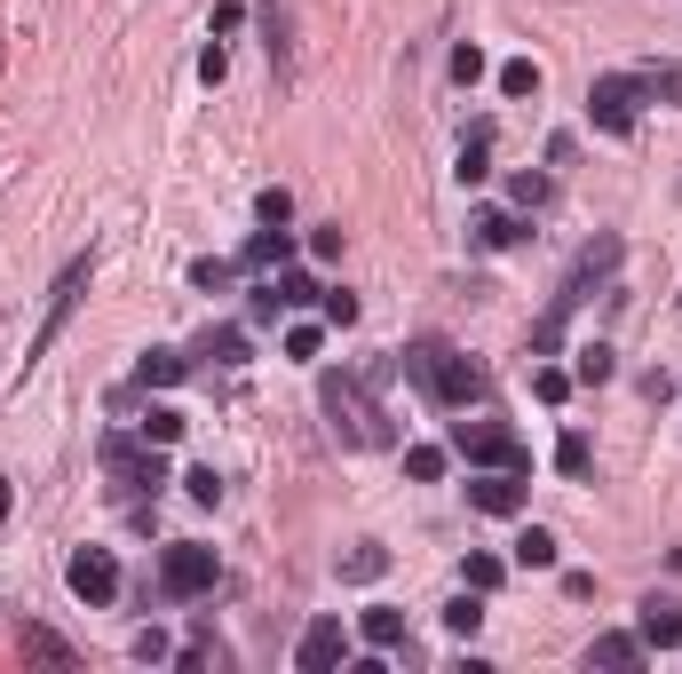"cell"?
Returning <instances> with one entry per match:
<instances>
[{
	"instance_id": "6da1fadb",
	"label": "cell",
	"mask_w": 682,
	"mask_h": 674,
	"mask_svg": "<svg viewBox=\"0 0 682 674\" xmlns=\"http://www.w3.org/2000/svg\"><path fill=\"white\" fill-rule=\"evenodd\" d=\"M620 262H627V239H620V230H603L595 247H579V262L564 270V286L548 294V318L532 325V357H556V350H564V325H571V310H579V301H588V294L611 278V270H620Z\"/></svg>"
},
{
	"instance_id": "7a4b0ae2",
	"label": "cell",
	"mask_w": 682,
	"mask_h": 674,
	"mask_svg": "<svg viewBox=\"0 0 682 674\" xmlns=\"http://www.w3.org/2000/svg\"><path fill=\"white\" fill-rule=\"evenodd\" d=\"M397 365L421 381V397H429V404H445V413H468V404L485 397V365H476L468 350H453L445 333H421V342L405 350Z\"/></svg>"
},
{
	"instance_id": "3957f363",
	"label": "cell",
	"mask_w": 682,
	"mask_h": 674,
	"mask_svg": "<svg viewBox=\"0 0 682 674\" xmlns=\"http://www.w3.org/2000/svg\"><path fill=\"white\" fill-rule=\"evenodd\" d=\"M318 404H326V429L341 436V445H357V453L389 445V413L373 404L365 374H318Z\"/></svg>"
},
{
	"instance_id": "277c9868",
	"label": "cell",
	"mask_w": 682,
	"mask_h": 674,
	"mask_svg": "<svg viewBox=\"0 0 682 674\" xmlns=\"http://www.w3.org/2000/svg\"><path fill=\"white\" fill-rule=\"evenodd\" d=\"M88 278H95V254H72V262L56 270V286H48V310H41V325H32V342H24V374H32V365H41V357L56 350V333L72 325V310H80Z\"/></svg>"
},
{
	"instance_id": "5b68a950",
	"label": "cell",
	"mask_w": 682,
	"mask_h": 674,
	"mask_svg": "<svg viewBox=\"0 0 682 674\" xmlns=\"http://www.w3.org/2000/svg\"><path fill=\"white\" fill-rule=\"evenodd\" d=\"M453 453L468 468H524L532 477V445L516 429H500V421H453Z\"/></svg>"
},
{
	"instance_id": "8992f818",
	"label": "cell",
	"mask_w": 682,
	"mask_h": 674,
	"mask_svg": "<svg viewBox=\"0 0 682 674\" xmlns=\"http://www.w3.org/2000/svg\"><path fill=\"white\" fill-rule=\"evenodd\" d=\"M167 445H151V436H104V468H112V484L127 492V500H151L159 484H167V460H159Z\"/></svg>"
},
{
	"instance_id": "52a82bcc",
	"label": "cell",
	"mask_w": 682,
	"mask_h": 674,
	"mask_svg": "<svg viewBox=\"0 0 682 674\" xmlns=\"http://www.w3.org/2000/svg\"><path fill=\"white\" fill-rule=\"evenodd\" d=\"M223 580V563H215V548H198V539H175V548L159 556V587L175 595V603H191V595H207Z\"/></svg>"
},
{
	"instance_id": "ba28073f",
	"label": "cell",
	"mask_w": 682,
	"mask_h": 674,
	"mask_svg": "<svg viewBox=\"0 0 682 674\" xmlns=\"http://www.w3.org/2000/svg\"><path fill=\"white\" fill-rule=\"evenodd\" d=\"M635 104H643V80H635V72H603V80L588 88V119H595L603 135H635Z\"/></svg>"
},
{
	"instance_id": "9c48e42d",
	"label": "cell",
	"mask_w": 682,
	"mask_h": 674,
	"mask_svg": "<svg viewBox=\"0 0 682 674\" xmlns=\"http://www.w3.org/2000/svg\"><path fill=\"white\" fill-rule=\"evenodd\" d=\"M64 587H72L88 612H104V603H120V556L112 548H80L72 563H64Z\"/></svg>"
},
{
	"instance_id": "30bf717a",
	"label": "cell",
	"mask_w": 682,
	"mask_h": 674,
	"mask_svg": "<svg viewBox=\"0 0 682 674\" xmlns=\"http://www.w3.org/2000/svg\"><path fill=\"white\" fill-rule=\"evenodd\" d=\"M524 468H485V477H468V509L476 516H516L524 509Z\"/></svg>"
},
{
	"instance_id": "8fae6325",
	"label": "cell",
	"mask_w": 682,
	"mask_h": 674,
	"mask_svg": "<svg viewBox=\"0 0 682 674\" xmlns=\"http://www.w3.org/2000/svg\"><path fill=\"white\" fill-rule=\"evenodd\" d=\"M635 635H643V651H682V603L674 595H643L635 603Z\"/></svg>"
},
{
	"instance_id": "7c38bea8",
	"label": "cell",
	"mask_w": 682,
	"mask_h": 674,
	"mask_svg": "<svg viewBox=\"0 0 682 674\" xmlns=\"http://www.w3.org/2000/svg\"><path fill=\"white\" fill-rule=\"evenodd\" d=\"M341 651H350V635H341V619H310L302 627V643H294V666L302 674H333Z\"/></svg>"
},
{
	"instance_id": "4fadbf2b",
	"label": "cell",
	"mask_w": 682,
	"mask_h": 674,
	"mask_svg": "<svg viewBox=\"0 0 682 674\" xmlns=\"http://www.w3.org/2000/svg\"><path fill=\"white\" fill-rule=\"evenodd\" d=\"M254 16H262V48L279 72H294V16H286V0H254Z\"/></svg>"
},
{
	"instance_id": "5bb4252c",
	"label": "cell",
	"mask_w": 682,
	"mask_h": 674,
	"mask_svg": "<svg viewBox=\"0 0 682 674\" xmlns=\"http://www.w3.org/2000/svg\"><path fill=\"white\" fill-rule=\"evenodd\" d=\"M516 239H524V215H516V207H485V215L468 222V247H485V254L516 247Z\"/></svg>"
},
{
	"instance_id": "9a60e30c",
	"label": "cell",
	"mask_w": 682,
	"mask_h": 674,
	"mask_svg": "<svg viewBox=\"0 0 682 674\" xmlns=\"http://www.w3.org/2000/svg\"><path fill=\"white\" fill-rule=\"evenodd\" d=\"M453 175H461L468 191H476V183L492 175V119H476V127L461 135V159H453Z\"/></svg>"
},
{
	"instance_id": "2e32d148",
	"label": "cell",
	"mask_w": 682,
	"mask_h": 674,
	"mask_svg": "<svg viewBox=\"0 0 682 674\" xmlns=\"http://www.w3.org/2000/svg\"><path fill=\"white\" fill-rule=\"evenodd\" d=\"M508 556H516L524 571H556V556H564V548H556V532H548V524H524L516 539H508Z\"/></svg>"
},
{
	"instance_id": "e0dca14e",
	"label": "cell",
	"mask_w": 682,
	"mask_h": 674,
	"mask_svg": "<svg viewBox=\"0 0 682 674\" xmlns=\"http://www.w3.org/2000/svg\"><path fill=\"white\" fill-rule=\"evenodd\" d=\"M357 635L373 651H405V612L397 603H373V612H357Z\"/></svg>"
},
{
	"instance_id": "ac0fdd59",
	"label": "cell",
	"mask_w": 682,
	"mask_h": 674,
	"mask_svg": "<svg viewBox=\"0 0 682 674\" xmlns=\"http://www.w3.org/2000/svg\"><path fill=\"white\" fill-rule=\"evenodd\" d=\"M595 666H611V674L643 666V635H595V643H588V674H595Z\"/></svg>"
},
{
	"instance_id": "d6986e66",
	"label": "cell",
	"mask_w": 682,
	"mask_h": 674,
	"mask_svg": "<svg viewBox=\"0 0 682 674\" xmlns=\"http://www.w3.org/2000/svg\"><path fill=\"white\" fill-rule=\"evenodd\" d=\"M183 374H191L183 350H144V365H135V389H175Z\"/></svg>"
},
{
	"instance_id": "ffe728a7",
	"label": "cell",
	"mask_w": 682,
	"mask_h": 674,
	"mask_svg": "<svg viewBox=\"0 0 682 674\" xmlns=\"http://www.w3.org/2000/svg\"><path fill=\"white\" fill-rule=\"evenodd\" d=\"M286 254H294V230H286V222H262L238 262H247V270H270V262H286Z\"/></svg>"
},
{
	"instance_id": "44dd1931",
	"label": "cell",
	"mask_w": 682,
	"mask_h": 674,
	"mask_svg": "<svg viewBox=\"0 0 682 674\" xmlns=\"http://www.w3.org/2000/svg\"><path fill=\"white\" fill-rule=\"evenodd\" d=\"M16 643H24V659H41V666H72V643H64V635H48V627H24Z\"/></svg>"
},
{
	"instance_id": "7402d4cb",
	"label": "cell",
	"mask_w": 682,
	"mask_h": 674,
	"mask_svg": "<svg viewBox=\"0 0 682 674\" xmlns=\"http://www.w3.org/2000/svg\"><path fill=\"white\" fill-rule=\"evenodd\" d=\"M611 374H620V357H611L603 342H588V350H579V365H571V381H588V389H603Z\"/></svg>"
},
{
	"instance_id": "603a6c76",
	"label": "cell",
	"mask_w": 682,
	"mask_h": 674,
	"mask_svg": "<svg viewBox=\"0 0 682 674\" xmlns=\"http://www.w3.org/2000/svg\"><path fill=\"white\" fill-rule=\"evenodd\" d=\"M445 627H453L461 643H468V635L485 627V595H476V587H468V595H453V603H445Z\"/></svg>"
},
{
	"instance_id": "cb8c5ba5",
	"label": "cell",
	"mask_w": 682,
	"mask_h": 674,
	"mask_svg": "<svg viewBox=\"0 0 682 674\" xmlns=\"http://www.w3.org/2000/svg\"><path fill=\"white\" fill-rule=\"evenodd\" d=\"M382 571H389V548H373V539L341 556V580H382Z\"/></svg>"
},
{
	"instance_id": "d4e9b609",
	"label": "cell",
	"mask_w": 682,
	"mask_h": 674,
	"mask_svg": "<svg viewBox=\"0 0 682 674\" xmlns=\"http://www.w3.org/2000/svg\"><path fill=\"white\" fill-rule=\"evenodd\" d=\"M500 95H539V64L532 56H508L500 64Z\"/></svg>"
},
{
	"instance_id": "484cf974",
	"label": "cell",
	"mask_w": 682,
	"mask_h": 674,
	"mask_svg": "<svg viewBox=\"0 0 682 674\" xmlns=\"http://www.w3.org/2000/svg\"><path fill=\"white\" fill-rule=\"evenodd\" d=\"M508 198H516V215H539V207L556 198V183H548V175H516V183H508Z\"/></svg>"
},
{
	"instance_id": "4316f807",
	"label": "cell",
	"mask_w": 682,
	"mask_h": 674,
	"mask_svg": "<svg viewBox=\"0 0 682 674\" xmlns=\"http://www.w3.org/2000/svg\"><path fill=\"white\" fill-rule=\"evenodd\" d=\"M651 104H682V64H659V72H635Z\"/></svg>"
},
{
	"instance_id": "83f0119b",
	"label": "cell",
	"mask_w": 682,
	"mask_h": 674,
	"mask_svg": "<svg viewBox=\"0 0 682 674\" xmlns=\"http://www.w3.org/2000/svg\"><path fill=\"white\" fill-rule=\"evenodd\" d=\"M183 429H191V421L175 413V404H151V413H144V436H151V445H175Z\"/></svg>"
},
{
	"instance_id": "f1b7e54d",
	"label": "cell",
	"mask_w": 682,
	"mask_h": 674,
	"mask_svg": "<svg viewBox=\"0 0 682 674\" xmlns=\"http://www.w3.org/2000/svg\"><path fill=\"white\" fill-rule=\"evenodd\" d=\"M207 357H215V365H247V333H238V325H215V333H207Z\"/></svg>"
},
{
	"instance_id": "f546056e",
	"label": "cell",
	"mask_w": 682,
	"mask_h": 674,
	"mask_svg": "<svg viewBox=\"0 0 682 674\" xmlns=\"http://www.w3.org/2000/svg\"><path fill=\"white\" fill-rule=\"evenodd\" d=\"M270 286H279V301H286V310H302V301H326V286H310L302 270H279Z\"/></svg>"
},
{
	"instance_id": "4dcf8cb0",
	"label": "cell",
	"mask_w": 682,
	"mask_h": 674,
	"mask_svg": "<svg viewBox=\"0 0 682 674\" xmlns=\"http://www.w3.org/2000/svg\"><path fill=\"white\" fill-rule=\"evenodd\" d=\"M588 436H579V429H564V445H556V468H564V477H588Z\"/></svg>"
},
{
	"instance_id": "1f68e13d",
	"label": "cell",
	"mask_w": 682,
	"mask_h": 674,
	"mask_svg": "<svg viewBox=\"0 0 682 674\" xmlns=\"http://www.w3.org/2000/svg\"><path fill=\"white\" fill-rule=\"evenodd\" d=\"M405 477H413V484H436V477H445V453H436V445H413V453H405Z\"/></svg>"
},
{
	"instance_id": "d6a6232c",
	"label": "cell",
	"mask_w": 682,
	"mask_h": 674,
	"mask_svg": "<svg viewBox=\"0 0 682 674\" xmlns=\"http://www.w3.org/2000/svg\"><path fill=\"white\" fill-rule=\"evenodd\" d=\"M500 580H508V563H500V556H485V548H476V556H468V587H476V595H492Z\"/></svg>"
},
{
	"instance_id": "836d02e7",
	"label": "cell",
	"mask_w": 682,
	"mask_h": 674,
	"mask_svg": "<svg viewBox=\"0 0 682 674\" xmlns=\"http://www.w3.org/2000/svg\"><path fill=\"white\" fill-rule=\"evenodd\" d=\"M254 215H262V222H294V191H286V183L254 191Z\"/></svg>"
},
{
	"instance_id": "e575fe53",
	"label": "cell",
	"mask_w": 682,
	"mask_h": 674,
	"mask_svg": "<svg viewBox=\"0 0 682 674\" xmlns=\"http://www.w3.org/2000/svg\"><path fill=\"white\" fill-rule=\"evenodd\" d=\"M183 492L198 500V509H215V500H223V477H215V468H191V477H183Z\"/></svg>"
},
{
	"instance_id": "d590c367",
	"label": "cell",
	"mask_w": 682,
	"mask_h": 674,
	"mask_svg": "<svg viewBox=\"0 0 682 674\" xmlns=\"http://www.w3.org/2000/svg\"><path fill=\"white\" fill-rule=\"evenodd\" d=\"M279 310H286V301H279V286H270V278H262V286L247 294V318H254V325H270V318H279Z\"/></svg>"
},
{
	"instance_id": "8d00e7d4",
	"label": "cell",
	"mask_w": 682,
	"mask_h": 674,
	"mask_svg": "<svg viewBox=\"0 0 682 674\" xmlns=\"http://www.w3.org/2000/svg\"><path fill=\"white\" fill-rule=\"evenodd\" d=\"M191 286H207V294H223V286H230V262H223V254H207V262H191Z\"/></svg>"
},
{
	"instance_id": "74e56055",
	"label": "cell",
	"mask_w": 682,
	"mask_h": 674,
	"mask_svg": "<svg viewBox=\"0 0 682 674\" xmlns=\"http://www.w3.org/2000/svg\"><path fill=\"white\" fill-rule=\"evenodd\" d=\"M326 318L333 325H357V294L350 286H326Z\"/></svg>"
},
{
	"instance_id": "f35d334b",
	"label": "cell",
	"mask_w": 682,
	"mask_h": 674,
	"mask_svg": "<svg viewBox=\"0 0 682 674\" xmlns=\"http://www.w3.org/2000/svg\"><path fill=\"white\" fill-rule=\"evenodd\" d=\"M532 389L548 397V404H564V397H571V374H556V365H539V374H532Z\"/></svg>"
},
{
	"instance_id": "ab89813d",
	"label": "cell",
	"mask_w": 682,
	"mask_h": 674,
	"mask_svg": "<svg viewBox=\"0 0 682 674\" xmlns=\"http://www.w3.org/2000/svg\"><path fill=\"white\" fill-rule=\"evenodd\" d=\"M453 80H461V88L485 80V48H453Z\"/></svg>"
},
{
	"instance_id": "60d3db41",
	"label": "cell",
	"mask_w": 682,
	"mask_h": 674,
	"mask_svg": "<svg viewBox=\"0 0 682 674\" xmlns=\"http://www.w3.org/2000/svg\"><path fill=\"white\" fill-rule=\"evenodd\" d=\"M318 342H326L318 325H294V333H286V357H318Z\"/></svg>"
},
{
	"instance_id": "b9f144b4",
	"label": "cell",
	"mask_w": 682,
	"mask_h": 674,
	"mask_svg": "<svg viewBox=\"0 0 682 674\" xmlns=\"http://www.w3.org/2000/svg\"><path fill=\"white\" fill-rule=\"evenodd\" d=\"M310 254H318V262H341V222H333V230H310Z\"/></svg>"
},
{
	"instance_id": "7bdbcfd3",
	"label": "cell",
	"mask_w": 682,
	"mask_h": 674,
	"mask_svg": "<svg viewBox=\"0 0 682 674\" xmlns=\"http://www.w3.org/2000/svg\"><path fill=\"white\" fill-rule=\"evenodd\" d=\"M223 72H230V56H223V48L198 56V80H207V88H223Z\"/></svg>"
},
{
	"instance_id": "ee69618b",
	"label": "cell",
	"mask_w": 682,
	"mask_h": 674,
	"mask_svg": "<svg viewBox=\"0 0 682 674\" xmlns=\"http://www.w3.org/2000/svg\"><path fill=\"white\" fill-rule=\"evenodd\" d=\"M9 509H16V484H9V477H0V524H9Z\"/></svg>"
}]
</instances>
